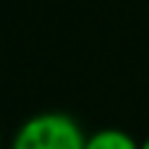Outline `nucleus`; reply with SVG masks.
<instances>
[{"label":"nucleus","mask_w":149,"mask_h":149,"mask_svg":"<svg viewBox=\"0 0 149 149\" xmlns=\"http://www.w3.org/2000/svg\"><path fill=\"white\" fill-rule=\"evenodd\" d=\"M10 149H86V134L68 113L47 110L18 126Z\"/></svg>","instance_id":"nucleus-1"},{"label":"nucleus","mask_w":149,"mask_h":149,"mask_svg":"<svg viewBox=\"0 0 149 149\" xmlns=\"http://www.w3.org/2000/svg\"><path fill=\"white\" fill-rule=\"evenodd\" d=\"M141 149H149V136L144 139V141H141Z\"/></svg>","instance_id":"nucleus-3"},{"label":"nucleus","mask_w":149,"mask_h":149,"mask_svg":"<svg viewBox=\"0 0 149 149\" xmlns=\"http://www.w3.org/2000/svg\"><path fill=\"white\" fill-rule=\"evenodd\" d=\"M86 149H141V144L123 128H100L86 136Z\"/></svg>","instance_id":"nucleus-2"}]
</instances>
